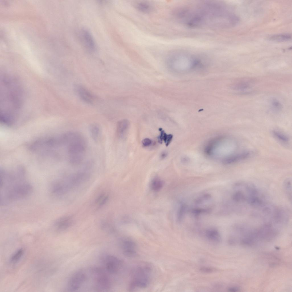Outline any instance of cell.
Returning <instances> with one entry per match:
<instances>
[{
    "label": "cell",
    "mask_w": 292,
    "mask_h": 292,
    "mask_svg": "<svg viewBox=\"0 0 292 292\" xmlns=\"http://www.w3.org/2000/svg\"><path fill=\"white\" fill-rule=\"evenodd\" d=\"M101 260L104 265L103 267L110 274L117 273L122 266V263L121 260L113 255H104Z\"/></svg>",
    "instance_id": "cell-9"
},
{
    "label": "cell",
    "mask_w": 292,
    "mask_h": 292,
    "mask_svg": "<svg viewBox=\"0 0 292 292\" xmlns=\"http://www.w3.org/2000/svg\"><path fill=\"white\" fill-rule=\"evenodd\" d=\"M210 210L209 208H197L193 209L192 210V213L194 216H198L202 213H208L210 212Z\"/></svg>",
    "instance_id": "cell-30"
},
{
    "label": "cell",
    "mask_w": 292,
    "mask_h": 292,
    "mask_svg": "<svg viewBox=\"0 0 292 292\" xmlns=\"http://www.w3.org/2000/svg\"><path fill=\"white\" fill-rule=\"evenodd\" d=\"M191 7L190 20L193 28H225L230 20L228 9L223 3H202Z\"/></svg>",
    "instance_id": "cell-1"
},
{
    "label": "cell",
    "mask_w": 292,
    "mask_h": 292,
    "mask_svg": "<svg viewBox=\"0 0 292 292\" xmlns=\"http://www.w3.org/2000/svg\"><path fill=\"white\" fill-rule=\"evenodd\" d=\"M210 197V195L208 194H204L196 200L195 202L197 204H200L204 201L209 199Z\"/></svg>",
    "instance_id": "cell-31"
},
{
    "label": "cell",
    "mask_w": 292,
    "mask_h": 292,
    "mask_svg": "<svg viewBox=\"0 0 292 292\" xmlns=\"http://www.w3.org/2000/svg\"><path fill=\"white\" fill-rule=\"evenodd\" d=\"M250 155L248 152L233 155L223 159V162L226 164H229L238 162L249 157Z\"/></svg>",
    "instance_id": "cell-16"
},
{
    "label": "cell",
    "mask_w": 292,
    "mask_h": 292,
    "mask_svg": "<svg viewBox=\"0 0 292 292\" xmlns=\"http://www.w3.org/2000/svg\"><path fill=\"white\" fill-rule=\"evenodd\" d=\"M13 79L8 76L2 78L0 119L3 123L8 126L13 125L16 121L22 102L21 90Z\"/></svg>",
    "instance_id": "cell-2"
},
{
    "label": "cell",
    "mask_w": 292,
    "mask_h": 292,
    "mask_svg": "<svg viewBox=\"0 0 292 292\" xmlns=\"http://www.w3.org/2000/svg\"><path fill=\"white\" fill-rule=\"evenodd\" d=\"M186 206L184 204H182L179 208L177 213V219L179 221H181L183 218L185 214Z\"/></svg>",
    "instance_id": "cell-29"
},
{
    "label": "cell",
    "mask_w": 292,
    "mask_h": 292,
    "mask_svg": "<svg viewBox=\"0 0 292 292\" xmlns=\"http://www.w3.org/2000/svg\"><path fill=\"white\" fill-rule=\"evenodd\" d=\"M135 7L139 11L144 13H149L152 11V7L149 3L144 1L137 2Z\"/></svg>",
    "instance_id": "cell-23"
},
{
    "label": "cell",
    "mask_w": 292,
    "mask_h": 292,
    "mask_svg": "<svg viewBox=\"0 0 292 292\" xmlns=\"http://www.w3.org/2000/svg\"><path fill=\"white\" fill-rule=\"evenodd\" d=\"M272 133L274 136L281 141L287 143L289 141V138L286 135L277 131L273 130Z\"/></svg>",
    "instance_id": "cell-27"
},
{
    "label": "cell",
    "mask_w": 292,
    "mask_h": 292,
    "mask_svg": "<svg viewBox=\"0 0 292 292\" xmlns=\"http://www.w3.org/2000/svg\"><path fill=\"white\" fill-rule=\"evenodd\" d=\"M270 107L271 110L275 112L280 111L282 109V106L281 103L275 99H273L271 100Z\"/></svg>",
    "instance_id": "cell-28"
},
{
    "label": "cell",
    "mask_w": 292,
    "mask_h": 292,
    "mask_svg": "<svg viewBox=\"0 0 292 292\" xmlns=\"http://www.w3.org/2000/svg\"><path fill=\"white\" fill-rule=\"evenodd\" d=\"M129 125V121L124 119L119 121L117 123V132L118 136L122 137L127 130Z\"/></svg>",
    "instance_id": "cell-19"
},
{
    "label": "cell",
    "mask_w": 292,
    "mask_h": 292,
    "mask_svg": "<svg viewBox=\"0 0 292 292\" xmlns=\"http://www.w3.org/2000/svg\"><path fill=\"white\" fill-rule=\"evenodd\" d=\"M121 246L122 253L125 256L133 257L137 255V245L132 239L128 238H123L121 241Z\"/></svg>",
    "instance_id": "cell-11"
},
{
    "label": "cell",
    "mask_w": 292,
    "mask_h": 292,
    "mask_svg": "<svg viewBox=\"0 0 292 292\" xmlns=\"http://www.w3.org/2000/svg\"><path fill=\"white\" fill-rule=\"evenodd\" d=\"M87 278L86 274L82 270L74 273L69 279L67 284L69 291H75L78 290L84 283Z\"/></svg>",
    "instance_id": "cell-10"
},
{
    "label": "cell",
    "mask_w": 292,
    "mask_h": 292,
    "mask_svg": "<svg viewBox=\"0 0 292 292\" xmlns=\"http://www.w3.org/2000/svg\"><path fill=\"white\" fill-rule=\"evenodd\" d=\"M163 185V181L160 178L156 177L153 179L151 183V187L153 191H157L161 189Z\"/></svg>",
    "instance_id": "cell-24"
},
{
    "label": "cell",
    "mask_w": 292,
    "mask_h": 292,
    "mask_svg": "<svg viewBox=\"0 0 292 292\" xmlns=\"http://www.w3.org/2000/svg\"><path fill=\"white\" fill-rule=\"evenodd\" d=\"M160 131H161V132L160 135L159 137V141L161 143L163 140L165 142L166 146H168L172 139V135L166 134L164 131L162 130V129L161 130H160Z\"/></svg>",
    "instance_id": "cell-25"
},
{
    "label": "cell",
    "mask_w": 292,
    "mask_h": 292,
    "mask_svg": "<svg viewBox=\"0 0 292 292\" xmlns=\"http://www.w3.org/2000/svg\"><path fill=\"white\" fill-rule=\"evenodd\" d=\"M81 34L82 41L86 47L91 51H95L96 49V44L90 32L87 30L83 29Z\"/></svg>",
    "instance_id": "cell-14"
},
{
    "label": "cell",
    "mask_w": 292,
    "mask_h": 292,
    "mask_svg": "<svg viewBox=\"0 0 292 292\" xmlns=\"http://www.w3.org/2000/svg\"><path fill=\"white\" fill-rule=\"evenodd\" d=\"M89 130L90 135L95 142H98L100 139L101 133V127L97 123H92L89 127Z\"/></svg>",
    "instance_id": "cell-18"
},
{
    "label": "cell",
    "mask_w": 292,
    "mask_h": 292,
    "mask_svg": "<svg viewBox=\"0 0 292 292\" xmlns=\"http://www.w3.org/2000/svg\"><path fill=\"white\" fill-rule=\"evenodd\" d=\"M232 199L234 210L238 214L250 212V214L262 203L264 197L253 184L242 181L233 186Z\"/></svg>",
    "instance_id": "cell-3"
},
{
    "label": "cell",
    "mask_w": 292,
    "mask_h": 292,
    "mask_svg": "<svg viewBox=\"0 0 292 292\" xmlns=\"http://www.w3.org/2000/svg\"><path fill=\"white\" fill-rule=\"evenodd\" d=\"M238 288L236 287H231L229 288L228 289V290L229 291L231 292H236L238 291Z\"/></svg>",
    "instance_id": "cell-35"
},
{
    "label": "cell",
    "mask_w": 292,
    "mask_h": 292,
    "mask_svg": "<svg viewBox=\"0 0 292 292\" xmlns=\"http://www.w3.org/2000/svg\"><path fill=\"white\" fill-rule=\"evenodd\" d=\"M0 188V204L3 205L27 197L33 190L31 185L25 178L11 181Z\"/></svg>",
    "instance_id": "cell-4"
},
{
    "label": "cell",
    "mask_w": 292,
    "mask_h": 292,
    "mask_svg": "<svg viewBox=\"0 0 292 292\" xmlns=\"http://www.w3.org/2000/svg\"><path fill=\"white\" fill-rule=\"evenodd\" d=\"M204 235L207 240L212 243H218L222 240L220 232L215 229L210 228L206 230L205 232Z\"/></svg>",
    "instance_id": "cell-15"
},
{
    "label": "cell",
    "mask_w": 292,
    "mask_h": 292,
    "mask_svg": "<svg viewBox=\"0 0 292 292\" xmlns=\"http://www.w3.org/2000/svg\"><path fill=\"white\" fill-rule=\"evenodd\" d=\"M65 145H67L69 160L74 161H82L86 149V143L83 137L75 132L64 134Z\"/></svg>",
    "instance_id": "cell-7"
},
{
    "label": "cell",
    "mask_w": 292,
    "mask_h": 292,
    "mask_svg": "<svg viewBox=\"0 0 292 292\" xmlns=\"http://www.w3.org/2000/svg\"><path fill=\"white\" fill-rule=\"evenodd\" d=\"M251 81L248 79H242L236 82L234 86L236 90L244 91L250 88L252 84Z\"/></svg>",
    "instance_id": "cell-20"
},
{
    "label": "cell",
    "mask_w": 292,
    "mask_h": 292,
    "mask_svg": "<svg viewBox=\"0 0 292 292\" xmlns=\"http://www.w3.org/2000/svg\"><path fill=\"white\" fill-rule=\"evenodd\" d=\"M169 65L175 69L194 70L203 66L202 60L198 57L185 52L176 51L171 52L168 58Z\"/></svg>",
    "instance_id": "cell-5"
},
{
    "label": "cell",
    "mask_w": 292,
    "mask_h": 292,
    "mask_svg": "<svg viewBox=\"0 0 292 292\" xmlns=\"http://www.w3.org/2000/svg\"><path fill=\"white\" fill-rule=\"evenodd\" d=\"M152 271V266L147 262L141 263L135 266L131 273L129 290L147 287L151 282Z\"/></svg>",
    "instance_id": "cell-6"
},
{
    "label": "cell",
    "mask_w": 292,
    "mask_h": 292,
    "mask_svg": "<svg viewBox=\"0 0 292 292\" xmlns=\"http://www.w3.org/2000/svg\"><path fill=\"white\" fill-rule=\"evenodd\" d=\"M94 278V285L97 291L103 292L110 289L111 281L110 275L103 267H95L91 269Z\"/></svg>",
    "instance_id": "cell-8"
},
{
    "label": "cell",
    "mask_w": 292,
    "mask_h": 292,
    "mask_svg": "<svg viewBox=\"0 0 292 292\" xmlns=\"http://www.w3.org/2000/svg\"><path fill=\"white\" fill-rule=\"evenodd\" d=\"M291 38L290 34L285 33L273 35L269 36L268 39L271 41L281 42L289 41Z\"/></svg>",
    "instance_id": "cell-21"
},
{
    "label": "cell",
    "mask_w": 292,
    "mask_h": 292,
    "mask_svg": "<svg viewBox=\"0 0 292 292\" xmlns=\"http://www.w3.org/2000/svg\"><path fill=\"white\" fill-rule=\"evenodd\" d=\"M24 254L23 250L20 248L17 250L11 256L10 261L13 264H15L21 259Z\"/></svg>",
    "instance_id": "cell-26"
},
{
    "label": "cell",
    "mask_w": 292,
    "mask_h": 292,
    "mask_svg": "<svg viewBox=\"0 0 292 292\" xmlns=\"http://www.w3.org/2000/svg\"><path fill=\"white\" fill-rule=\"evenodd\" d=\"M201 272L204 273H211L215 271V269L214 268L206 267H202L200 269Z\"/></svg>",
    "instance_id": "cell-32"
},
{
    "label": "cell",
    "mask_w": 292,
    "mask_h": 292,
    "mask_svg": "<svg viewBox=\"0 0 292 292\" xmlns=\"http://www.w3.org/2000/svg\"><path fill=\"white\" fill-rule=\"evenodd\" d=\"M167 153H166L165 152H164L163 153H162V154H161V157L162 159H163V158H165V157H166V156H167Z\"/></svg>",
    "instance_id": "cell-36"
},
{
    "label": "cell",
    "mask_w": 292,
    "mask_h": 292,
    "mask_svg": "<svg viewBox=\"0 0 292 292\" xmlns=\"http://www.w3.org/2000/svg\"><path fill=\"white\" fill-rule=\"evenodd\" d=\"M89 176L88 173L80 172L73 174L65 178L72 189L86 181Z\"/></svg>",
    "instance_id": "cell-12"
},
{
    "label": "cell",
    "mask_w": 292,
    "mask_h": 292,
    "mask_svg": "<svg viewBox=\"0 0 292 292\" xmlns=\"http://www.w3.org/2000/svg\"><path fill=\"white\" fill-rule=\"evenodd\" d=\"M152 143L151 140L148 138H146L144 139L142 141V143L144 146H147L150 145Z\"/></svg>",
    "instance_id": "cell-34"
},
{
    "label": "cell",
    "mask_w": 292,
    "mask_h": 292,
    "mask_svg": "<svg viewBox=\"0 0 292 292\" xmlns=\"http://www.w3.org/2000/svg\"><path fill=\"white\" fill-rule=\"evenodd\" d=\"M76 88L79 96L83 101L88 103H92L93 97L87 89L80 85L77 86Z\"/></svg>",
    "instance_id": "cell-17"
},
{
    "label": "cell",
    "mask_w": 292,
    "mask_h": 292,
    "mask_svg": "<svg viewBox=\"0 0 292 292\" xmlns=\"http://www.w3.org/2000/svg\"><path fill=\"white\" fill-rule=\"evenodd\" d=\"M73 222L72 216L70 215L64 216L55 220L54 226L57 231L62 232L69 228L72 224Z\"/></svg>",
    "instance_id": "cell-13"
},
{
    "label": "cell",
    "mask_w": 292,
    "mask_h": 292,
    "mask_svg": "<svg viewBox=\"0 0 292 292\" xmlns=\"http://www.w3.org/2000/svg\"><path fill=\"white\" fill-rule=\"evenodd\" d=\"M292 181L291 179L287 178L284 181L283 187L285 194L289 201H292Z\"/></svg>",
    "instance_id": "cell-22"
},
{
    "label": "cell",
    "mask_w": 292,
    "mask_h": 292,
    "mask_svg": "<svg viewBox=\"0 0 292 292\" xmlns=\"http://www.w3.org/2000/svg\"><path fill=\"white\" fill-rule=\"evenodd\" d=\"M106 195L104 193H102L100 194L96 198L95 200V203L98 205V204H100V203L102 200Z\"/></svg>",
    "instance_id": "cell-33"
}]
</instances>
